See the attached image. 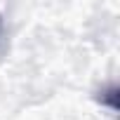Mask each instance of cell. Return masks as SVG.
Returning <instances> with one entry per match:
<instances>
[{"label":"cell","instance_id":"cell-1","mask_svg":"<svg viewBox=\"0 0 120 120\" xmlns=\"http://www.w3.org/2000/svg\"><path fill=\"white\" fill-rule=\"evenodd\" d=\"M3 33L5 31H3V17H0V47H3Z\"/></svg>","mask_w":120,"mask_h":120}]
</instances>
